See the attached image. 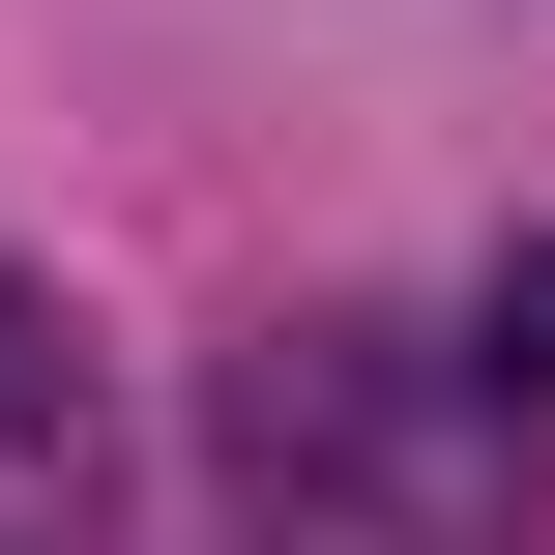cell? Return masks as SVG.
<instances>
[{
	"label": "cell",
	"mask_w": 555,
	"mask_h": 555,
	"mask_svg": "<svg viewBox=\"0 0 555 555\" xmlns=\"http://www.w3.org/2000/svg\"><path fill=\"white\" fill-rule=\"evenodd\" d=\"M468 380H498V410H555V205L498 234V322H468Z\"/></svg>",
	"instance_id": "2"
},
{
	"label": "cell",
	"mask_w": 555,
	"mask_h": 555,
	"mask_svg": "<svg viewBox=\"0 0 555 555\" xmlns=\"http://www.w3.org/2000/svg\"><path fill=\"white\" fill-rule=\"evenodd\" d=\"M29 468H88V351H59V293L0 263V498H29ZM0 555H29V527H0Z\"/></svg>",
	"instance_id": "1"
}]
</instances>
